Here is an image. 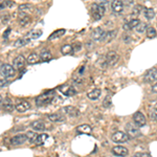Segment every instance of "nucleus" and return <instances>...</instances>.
Masks as SVG:
<instances>
[{
	"label": "nucleus",
	"mask_w": 157,
	"mask_h": 157,
	"mask_svg": "<svg viewBox=\"0 0 157 157\" xmlns=\"http://www.w3.org/2000/svg\"><path fill=\"white\" fill-rule=\"evenodd\" d=\"M54 90H51V91H46L42 94H40L39 96L36 97V105L38 107H43L46 106V105L51 104L54 97Z\"/></svg>",
	"instance_id": "1"
},
{
	"label": "nucleus",
	"mask_w": 157,
	"mask_h": 157,
	"mask_svg": "<svg viewBox=\"0 0 157 157\" xmlns=\"http://www.w3.org/2000/svg\"><path fill=\"white\" fill-rule=\"evenodd\" d=\"M91 14H92V18L94 20L102 19V17H103L105 14V6L103 4L93 3L91 5Z\"/></svg>",
	"instance_id": "2"
},
{
	"label": "nucleus",
	"mask_w": 157,
	"mask_h": 157,
	"mask_svg": "<svg viewBox=\"0 0 157 157\" xmlns=\"http://www.w3.org/2000/svg\"><path fill=\"white\" fill-rule=\"evenodd\" d=\"M126 131H127V134H128L129 137H138L140 136V130L136 125L132 124V123H128L126 126Z\"/></svg>",
	"instance_id": "3"
},
{
	"label": "nucleus",
	"mask_w": 157,
	"mask_h": 157,
	"mask_svg": "<svg viewBox=\"0 0 157 157\" xmlns=\"http://www.w3.org/2000/svg\"><path fill=\"white\" fill-rule=\"evenodd\" d=\"M0 71H1V74H3L5 78H12L16 74V70L15 68H14V66L10 64H3L0 67Z\"/></svg>",
	"instance_id": "4"
},
{
	"label": "nucleus",
	"mask_w": 157,
	"mask_h": 157,
	"mask_svg": "<svg viewBox=\"0 0 157 157\" xmlns=\"http://www.w3.org/2000/svg\"><path fill=\"white\" fill-rule=\"evenodd\" d=\"M111 138H112V140L114 142H127L130 137H129L128 134L125 133V132L117 131V132H115V133L112 134Z\"/></svg>",
	"instance_id": "5"
},
{
	"label": "nucleus",
	"mask_w": 157,
	"mask_h": 157,
	"mask_svg": "<svg viewBox=\"0 0 157 157\" xmlns=\"http://www.w3.org/2000/svg\"><path fill=\"white\" fill-rule=\"evenodd\" d=\"M144 81L146 83H153L157 81V68L154 67L148 70L144 77Z\"/></svg>",
	"instance_id": "6"
},
{
	"label": "nucleus",
	"mask_w": 157,
	"mask_h": 157,
	"mask_svg": "<svg viewBox=\"0 0 157 157\" xmlns=\"http://www.w3.org/2000/svg\"><path fill=\"white\" fill-rule=\"evenodd\" d=\"M118 59H119V56L116 54L115 51H111L107 54L106 56V62L109 66H114L118 62Z\"/></svg>",
	"instance_id": "7"
},
{
	"label": "nucleus",
	"mask_w": 157,
	"mask_h": 157,
	"mask_svg": "<svg viewBox=\"0 0 157 157\" xmlns=\"http://www.w3.org/2000/svg\"><path fill=\"white\" fill-rule=\"evenodd\" d=\"M133 120H134V124H135L137 127H142V126H145L146 123H147L146 116H145L144 114H142V112H139V111H137V112L134 113V115H133Z\"/></svg>",
	"instance_id": "8"
},
{
	"label": "nucleus",
	"mask_w": 157,
	"mask_h": 157,
	"mask_svg": "<svg viewBox=\"0 0 157 157\" xmlns=\"http://www.w3.org/2000/svg\"><path fill=\"white\" fill-rule=\"evenodd\" d=\"M15 108L18 112L23 113V112H25V111L29 110V108H31V104H29L27 101H23V100H21V101H18L17 103H16Z\"/></svg>",
	"instance_id": "9"
},
{
	"label": "nucleus",
	"mask_w": 157,
	"mask_h": 157,
	"mask_svg": "<svg viewBox=\"0 0 157 157\" xmlns=\"http://www.w3.org/2000/svg\"><path fill=\"white\" fill-rule=\"evenodd\" d=\"M105 35H106V33L104 31L103 28H101V27H96V28L93 29L91 36H92V39L93 40H95V41H103Z\"/></svg>",
	"instance_id": "10"
},
{
	"label": "nucleus",
	"mask_w": 157,
	"mask_h": 157,
	"mask_svg": "<svg viewBox=\"0 0 157 157\" xmlns=\"http://www.w3.org/2000/svg\"><path fill=\"white\" fill-rule=\"evenodd\" d=\"M60 91L62 92L64 95H67V96H71V95L77 94V90L74 89L72 86H70V85H62V86H60Z\"/></svg>",
	"instance_id": "11"
},
{
	"label": "nucleus",
	"mask_w": 157,
	"mask_h": 157,
	"mask_svg": "<svg viewBox=\"0 0 157 157\" xmlns=\"http://www.w3.org/2000/svg\"><path fill=\"white\" fill-rule=\"evenodd\" d=\"M24 65H25V58L23 56L20 54V56H17L14 59V68H15V70L22 69L24 67Z\"/></svg>",
	"instance_id": "12"
},
{
	"label": "nucleus",
	"mask_w": 157,
	"mask_h": 157,
	"mask_svg": "<svg viewBox=\"0 0 157 157\" xmlns=\"http://www.w3.org/2000/svg\"><path fill=\"white\" fill-rule=\"evenodd\" d=\"M112 153L114 154V155H116V156L124 157V156L128 155L129 151H128V149H127V148L122 147V146H116V147L112 148Z\"/></svg>",
	"instance_id": "13"
},
{
	"label": "nucleus",
	"mask_w": 157,
	"mask_h": 157,
	"mask_svg": "<svg viewBox=\"0 0 157 157\" xmlns=\"http://www.w3.org/2000/svg\"><path fill=\"white\" fill-rule=\"evenodd\" d=\"M27 140L25 134H18V135L14 136V137L11 139V144L15 145V146H19V145H23Z\"/></svg>",
	"instance_id": "14"
},
{
	"label": "nucleus",
	"mask_w": 157,
	"mask_h": 157,
	"mask_svg": "<svg viewBox=\"0 0 157 157\" xmlns=\"http://www.w3.org/2000/svg\"><path fill=\"white\" fill-rule=\"evenodd\" d=\"M31 128L34 129L35 131H44L46 129V125L43 120L41 119H38V120H35L31 124Z\"/></svg>",
	"instance_id": "15"
},
{
	"label": "nucleus",
	"mask_w": 157,
	"mask_h": 157,
	"mask_svg": "<svg viewBox=\"0 0 157 157\" xmlns=\"http://www.w3.org/2000/svg\"><path fill=\"white\" fill-rule=\"evenodd\" d=\"M62 112H64L65 114L69 115V116H78L79 115V110L76 107H72V106L64 107V108L62 109Z\"/></svg>",
	"instance_id": "16"
},
{
	"label": "nucleus",
	"mask_w": 157,
	"mask_h": 157,
	"mask_svg": "<svg viewBox=\"0 0 157 157\" xmlns=\"http://www.w3.org/2000/svg\"><path fill=\"white\" fill-rule=\"evenodd\" d=\"M111 8H112V10L114 11L115 13L119 14L124 10V3H123V1H119V0H114V1H112V3H111Z\"/></svg>",
	"instance_id": "17"
},
{
	"label": "nucleus",
	"mask_w": 157,
	"mask_h": 157,
	"mask_svg": "<svg viewBox=\"0 0 157 157\" xmlns=\"http://www.w3.org/2000/svg\"><path fill=\"white\" fill-rule=\"evenodd\" d=\"M2 107L5 111L8 112H12L14 110V105H13V102L12 100L10 99L8 96H6L5 99L3 100V103H2Z\"/></svg>",
	"instance_id": "18"
},
{
	"label": "nucleus",
	"mask_w": 157,
	"mask_h": 157,
	"mask_svg": "<svg viewBox=\"0 0 157 157\" xmlns=\"http://www.w3.org/2000/svg\"><path fill=\"white\" fill-rule=\"evenodd\" d=\"M77 132L79 134H91L92 128L89 125H81V126L77 127Z\"/></svg>",
	"instance_id": "19"
},
{
	"label": "nucleus",
	"mask_w": 157,
	"mask_h": 157,
	"mask_svg": "<svg viewBox=\"0 0 157 157\" xmlns=\"http://www.w3.org/2000/svg\"><path fill=\"white\" fill-rule=\"evenodd\" d=\"M139 20L138 19H132L131 21H129L128 23H125L124 24V29L125 31H131V29H133L134 27H136L139 24Z\"/></svg>",
	"instance_id": "20"
},
{
	"label": "nucleus",
	"mask_w": 157,
	"mask_h": 157,
	"mask_svg": "<svg viewBox=\"0 0 157 157\" xmlns=\"http://www.w3.org/2000/svg\"><path fill=\"white\" fill-rule=\"evenodd\" d=\"M48 118L51 122H54V123L63 122V120L65 119V117L63 116L62 114H60V113H52V114L48 115Z\"/></svg>",
	"instance_id": "21"
},
{
	"label": "nucleus",
	"mask_w": 157,
	"mask_h": 157,
	"mask_svg": "<svg viewBox=\"0 0 157 157\" xmlns=\"http://www.w3.org/2000/svg\"><path fill=\"white\" fill-rule=\"evenodd\" d=\"M39 61H40V58L37 54H31L26 59V62L28 63V64H31V65L37 64Z\"/></svg>",
	"instance_id": "22"
},
{
	"label": "nucleus",
	"mask_w": 157,
	"mask_h": 157,
	"mask_svg": "<svg viewBox=\"0 0 157 157\" xmlns=\"http://www.w3.org/2000/svg\"><path fill=\"white\" fill-rule=\"evenodd\" d=\"M101 89H99V88H96V89H93L91 90L89 93L87 94V96L89 97L90 100H92V101H95V100H97L100 97V95H101Z\"/></svg>",
	"instance_id": "23"
},
{
	"label": "nucleus",
	"mask_w": 157,
	"mask_h": 157,
	"mask_svg": "<svg viewBox=\"0 0 157 157\" xmlns=\"http://www.w3.org/2000/svg\"><path fill=\"white\" fill-rule=\"evenodd\" d=\"M47 138H48V135H47L46 133L38 134L37 138H36V140H35V142H34V144H35V145H38V146H40V145L44 144L45 140H46Z\"/></svg>",
	"instance_id": "24"
},
{
	"label": "nucleus",
	"mask_w": 157,
	"mask_h": 157,
	"mask_svg": "<svg viewBox=\"0 0 157 157\" xmlns=\"http://www.w3.org/2000/svg\"><path fill=\"white\" fill-rule=\"evenodd\" d=\"M51 58H52V54H51V52L48 51H42L40 54V59L42 61H44V62H48V61H51Z\"/></svg>",
	"instance_id": "25"
},
{
	"label": "nucleus",
	"mask_w": 157,
	"mask_h": 157,
	"mask_svg": "<svg viewBox=\"0 0 157 157\" xmlns=\"http://www.w3.org/2000/svg\"><path fill=\"white\" fill-rule=\"evenodd\" d=\"M41 35H42V31H40V29H36V31H31V33L27 35L26 38L28 40H33V39H37V38H39Z\"/></svg>",
	"instance_id": "26"
},
{
	"label": "nucleus",
	"mask_w": 157,
	"mask_h": 157,
	"mask_svg": "<svg viewBox=\"0 0 157 157\" xmlns=\"http://www.w3.org/2000/svg\"><path fill=\"white\" fill-rule=\"evenodd\" d=\"M65 34V29H58V31H54V33L51 34V36L48 37V40H54V39H57V38L61 37V36H63Z\"/></svg>",
	"instance_id": "27"
},
{
	"label": "nucleus",
	"mask_w": 157,
	"mask_h": 157,
	"mask_svg": "<svg viewBox=\"0 0 157 157\" xmlns=\"http://www.w3.org/2000/svg\"><path fill=\"white\" fill-rule=\"evenodd\" d=\"M116 33H117L116 31H108V33H106L103 41H105V42H110V41L115 37V34Z\"/></svg>",
	"instance_id": "28"
},
{
	"label": "nucleus",
	"mask_w": 157,
	"mask_h": 157,
	"mask_svg": "<svg viewBox=\"0 0 157 157\" xmlns=\"http://www.w3.org/2000/svg\"><path fill=\"white\" fill-rule=\"evenodd\" d=\"M156 36H157V34H156L155 28L152 26L148 27L147 28V37L149 38V39H153V38H155Z\"/></svg>",
	"instance_id": "29"
},
{
	"label": "nucleus",
	"mask_w": 157,
	"mask_h": 157,
	"mask_svg": "<svg viewBox=\"0 0 157 157\" xmlns=\"http://www.w3.org/2000/svg\"><path fill=\"white\" fill-rule=\"evenodd\" d=\"M25 135H26L27 140H29L31 142H35V140H36V138H37L38 134L35 133L34 131H27Z\"/></svg>",
	"instance_id": "30"
},
{
	"label": "nucleus",
	"mask_w": 157,
	"mask_h": 157,
	"mask_svg": "<svg viewBox=\"0 0 157 157\" xmlns=\"http://www.w3.org/2000/svg\"><path fill=\"white\" fill-rule=\"evenodd\" d=\"M145 17L147 18L148 20H152L154 17H155V12H154L153 8H147L145 12Z\"/></svg>",
	"instance_id": "31"
},
{
	"label": "nucleus",
	"mask_w": 157,
	"mask_h": 157,
	"mask_svg": "<svg viewBox=\"0 0 157 157\" xmlns=\"http://www.w3.org/2000/svg\"><path fill=\"white\" fill-rule=\"evenodd\" d=\"M28 42H29V40L27 39V38H21V39H18L17 41H16V42H15V46L16 47L24 46V45H26Z\"/></svg>",
	"instance_id": "32"
},
{
	"label": "nucleus",
	"mask_w": 157,
	"mask_h": 157,
	"mask_svg": "<svg viewBox=\"0 0 157 157\" xmlns=\"http://www.w3.org/2000/svg\"><path fill=\"white\" fill-rule=\"evenodd\" d=\"M61 52L63 54H69L72 52V46L69 44H66V45H63L62 48H61Z\"/></svg>",
	"instance_id": "33"
},
{
	"label": "nucleus",
	"mask_w": 157,
	"mask_h": 157,
	"mask_svg": "<svg viewBox=\"0 0 157 157\" xmlns=\"http://www.w3.org/2000/svg\"><path fill=\"white\" fill-rule=\"evenodd\" d=\"M19 23L21 24L22 26L28 25V24L31 23V18H29V16H23V17H21L20 18Z\"/></svg>",
	"instance_id": "34"
},
{
	"label": "nucleus",
	"mask_w": 157,
	"mask_h": 157,
	"mask_svg": "<svg viewBox=\"0 0 157 157\" xmlns=\"http://www.w3.org/2000/svg\"><path fill=\"white\" fill-rule=\"evenodd\" d=\"M135 28H136V31H137L138 33H142V31H145L146 28H147V24L144 23V22H139V24H138Z\"/></svg>",
	"instance_id": "35"
},
{
	"label": "nucleus",
	"mask_w": 157,
	"mask_h": 157,
	"mask_svg": "<svg viewBox=\"0 0 157 157\" xmlns=\"http://www.w3.org/2000/svg\"><path fill=\"white\" fill-rule=\"evenodd\" d=\"M13 5V1H8V0H3V1H0V10L4 8H8V6Z\"/></svg>",
	"instance_id": "36"
},
{
	"label": "nucleus",
	"mask_w": 157,
	"mask_h": 157,
	"mask_svg": "<svg viewBox=\"0 0 157 157\" xmlns=\"http://www.w3.org/2000/svg\"><path fill=\"white\" fill-rule=\"evenodd\" d=\"M31 4H28V3L21 4V5L19 6V11H20V12H25V11H28V10H31Z\"/></svg>",
	"instance_id": "37"
},
{
	"label": "nucleus",
	"mask_w": 157,
	"mask_h": 157,
	"mask_svg": "<svg viewBox=\"0 0 157 157\" xmlns=\"http://www.w3.org/2000/svg\"><path fill=\"white\" fill-rule=\"evenodd\" d=\"M103 105H104V107H109L111 105V95L109 96V95H107L106 96V99L104 100V102H103Z\"/></svg>",
	"instance_id": "38"
},
{
	"label": "nucleus",
	"mask_w": 157,
	"mask_h": 157,
	"mask_svg": "<svg viewBox=\"0 0 157 157\" xmlns=\"http://www.w3.org/2000/svg\"><path fill=\"white\" fill-rule=\"evenodd\" d=\"M151 117H152V119H153V120H157V109H155V110L152 111Z\"/></svg>",
	"instance_id": "39"
},
{
	"label": "nucleus",
	"mask_w": 157,
	"mask_h": 157,
	"mask_svg": "<svg viewBox=\"0 0 157 157\" xmlns=\"http://www.w3.org/2000/svg\"><path fill=\"white\" fill-rule=\"evenodd\" d=\"M136 156L137 157H151V155H150L149 153H137Z\"/></svg>",
	"instance_id": "40"
},
{
	"label": "nucleus",
	"mask_w": 157,
	"mask_h": 157,
	"mask_svg": "<svg viewBox=\"0 0 157 157\" xmlns=\"http://www.w3.org/2000/svg\"><path fill=\"white\" fill-rule=\"evenodd\" d=\"M8 85V81L6 80H0V87H3V86Z\"/></svg>",
	"instance_id": "41"
},
{
	"label": "nucleus",
	"mask_w": 157,
	"mask_h": 157,
	"mask_svg": "<svg viewBox=\"0 0 157 157\" xmlns=\"http://www.w3.org/2000/svg\"><path fill=\"white\" fill-rule=\"evenodd\" d=\"M152 91L155 92V93H157V83L155 84V85L152 86Z\"/></svg>",
	"instance_id": "42"
},
{
	"label": "nucleus",
	"mask_w": 157,
	"mask_h": 157,
	"mask_svg": "<svg viewBox=\"0 0 157 157\" xmlns=\"http://www.w3.org/2000/svg\"><path fill=\"white\" fill-rule=\"evenodd\" d=\"M2 103H3V99H2V96L0 95V108L2 107Z\"/></svg>",
	"instance_id": "43"
},
{
	"label": "nucleus",
	"mask_w": 157,
	"mask_h": 157,
	"mask_svg": "<svg viewBox=\"0 0 157 157\" xmlns=\"http://www.w3.org/2000/svg\"><path fill=\"white\" fill-rule=\"evenodd\" d=\"M133 157H137V156H136V155H135V156H133Z\"/></svg>",
	"instance_id": "44"
}]
</instances>
